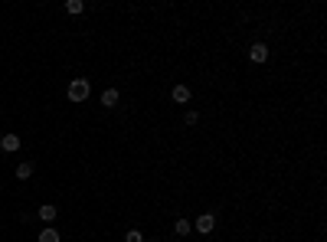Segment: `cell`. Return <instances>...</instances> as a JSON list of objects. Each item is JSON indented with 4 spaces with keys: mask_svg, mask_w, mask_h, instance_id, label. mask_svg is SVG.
I'll list each match as a JSON object with an SVG mask.
<instances>
[{
    "mask_svg": "<svg viewBox=\"0 0 327 242\" xmlns=\"http://www.w3.org/2000/svg\"><path fill=\"white\" fill-rule=\"evenodd\" d=\"M88 95H92L88 79H72V82H69V98H72V102H85Z\"/></svg>",
    "mask_w": 327,
    "mask_h": 242,
    "instance_id": "obj_1",
    "label": "cell"
},
{
    "mask_svg": "<svg viewBox=\"0 0 327 242\" xmlns=\"http://www.w3.org/2000/svg\"><path fill=\"white\" fill-rule=\"evenodd\" d=\"M193 226H196V233H200V236H210L213 229H216V216H213V213H203Z\"/></svg>",
    "mask_w": 327,
    "mask_h": 242,
    "instance_id": "obj_2",
    "label": "cell"
},
{
    "mask_svg": "<svg viewBox=\"0 0 327 242\" xmlns=\"http://www.w3.org/2000/svg\"><path fill=\"white\" fill-rule=\"evenodd\" d=\"M0 148L7 151V154H16V151H20V134H3V138H0Z\"/></svg>",
    "mask_w": 327,
    "mask_h": 242,
    "instance_id": "obj_3",
    "label": "cell"
},
{
    "mask_svg": "<svg viewBox=\"0 0 327 242\" xmlns=\"http://www.w3.org/2000/svg\"><path fill=\"white\" fill-rule=\"evenodd\" d=\"M249 59H252V63H265V59H268V46H265V43H252Z\"/></svg>",
    "mask_w": 327,
    "mask_h": 242,
    "instance_id": "obj_4",
    "label": "cell"
},
{
    "mask_svg": "<svg viewBox=\"0 0 327 242\" xmlns=\"http://www.w3.org/2000/svg\"><path fill=\"white\" fill-rule=\"evenodd\" d=\"M56 213H59V210H56L53 203H43V206H39V210H36V216H39V219H43V223H46V226H49V223H53V219H56Z\"/></svg>",
    "mask_w": 327,
    "mask_h": 242,
    "instance_id": "obj_5",
    "label": "cell"
},
{
    "mask_svg": "<svg viewBox=\"0 0 327 242\" xmlns=\"http://www.w3.org/2000/svg\"><path fill=\"white\" fill-rule=\"evenodd\" d=\"M170 98H173L177 105H187V102H190V88H187V85H173Z\"/></svg>",
    "mask_w": 327,
    "mask_h": 242,
    "instance_id": "obj_6",
    "label": "cell"
},
{
    "mask_svg": "<svg viewBox=\"0 0 327 242\" xmlns=\"http://www.w3.org/2000/svg\"><path fill=\"white\" fill-rule=\"evenodd\" d=\"M118 98H121V95H118V88H105V92H101V105H105V108H115Z\"/></svg>",
    "mask_w": 327,
    "mask_h": 242,
    "instance_id": "obj_7",
    "label": "cell"
},
{
    "mask_svg": "<svg viewBox=\"0 0 327 242\" xmlns=\"http://www.w3.org/2000/svg\"><path fill=\"white\" fill-rule=\"evenodd\" d=\"M36 242H63V236L56 233V229H53V226H46V229H43V233H39V236H36Z\"/></svg>",
    "mask_w": 327,
    "mask_h": 242,
    "instance_id": "obj_8",
    "label": "cell"
},
{
    "mask_svg": "<svg viewBox=\"0 0 327 242\" xmlns=\"http://www.w3.org/2000/svg\"><path fill=\"white\" fill-rule=\"evenodd\" d=\"M33 177V164L23 161V164H16V180H30Z\"/></svg>",
    "mask_w": 327,
    "mask_h": 242,
    "instance_id": "obj_9",
    "label": "cell"
},
{
    "mask_svg": "<svg viewBox=\"0 0 327 242\" xmlns=\"http://www.w3.org/2000/svg\"><path fill=\"white\" fill-rule=\"evenodd\" d=\"M82 10H85V3H82V0H66V13H69V16H79Z\"/></svg>",
    "mask_w": 327,
    "mask_h": 242,
    "instance_id": "obj_10",
    "label": "cell"
},
{
    "mask_svg": "<svg viewBox=\"0 0 327 242\" xmlns=\"http://www.w3.org/2000/svg\"><path fill=\"white\" fill-rule=\"evenodd\" d=\"M190 229H193L190 219H177V223H173V233H177V236H190Z\"/></svg>",
    "mask_w": 327,
    "mask_h": 242,
    "instance_id": "obj_11",
    "label": "cell"
},
{
    "mask_svg": "<svg viewBox=\"0 0 327 242\" xmlns=\"http://www.w3.org/2000/svg\"><path fill=\"white\" fill-rule=\"evenodd\" d=\"M125 242H144V233H141V229H128V233H125Z\"/></svg>",
    "mask_w": 327,
    "mask_h": 242,
    "instance_id": "obj_12",
    "label": "cell"
},
{
    "mask_svg": "<svg viewBox=\"0 0 327 242\" xmlns=\"http://www.w3.org/2000/svg\"><path fill=\"white\" fill-rule=\"evenodd\" d=\"M183 121H187V125H190V128H193V125H196V121H200V115H196V111H187V115H183Z\"/></svg>",
    "mask_w": 327,
    "mask_h": 242,
    "instance_id": "obj_13",
    "label": "cell"
},
{
    "mask_svg": "<svg viewBox=\"0 0 327 242\" xmlns=\"http://www.w3.org/2000/svg\"><path fill=\"white\" fill-rule=\"evenodd\" d=\"M144 242H157V239H144Z\"/></svg>",
    "mask_w": 327,
    "mask_h": 242,
    "instance_id": "obj_14",
    "label": "cell"
}]
</instances>
